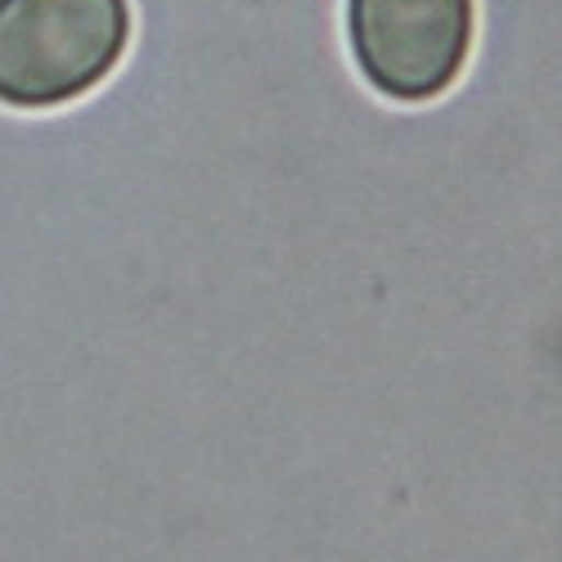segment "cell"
Masks as SVG:
<instances>
[{"label":"cell","instance_id":"1","mask_svg":"<svg viewBox=\"0 0 562 562\" xmlns=\"http://www.w3.org/2000/svg\"><path fill=\"white\" fill-rule=\"evenodd\" d=\"M126 41V0H0V104L55 109L86 95Z\"/></svg>","mask_w":562,"mask_h":562},{"label":"cell","instance_id":"2","mask_svg":"<svg viewBox=\"0 0 562 562\" xmlns=\"http://www.w3.org/2000/svg\"><path fill=\"white\" fill-rule=\"evenodd\" d=\"M351 50L373 90L424 104L454 86L473 50V0H351Z\"/></svg>","mask_w":562,"mask_h":562}]
</instances>
